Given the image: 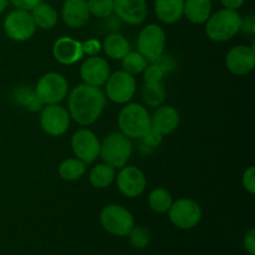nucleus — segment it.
I'll list each match as a JSON object with an SVG mask.
<instances>
[{"label": "nucleus", "instance_id": "e433bc0d", "mask_svg": "<svg viewBox=\"0 0 255 255\" xmlns=\"http://www.w3.org/2000/svg\"><path fill=\"white\" fill-rule=\"evenodd\" d=\"M241 31L246 32L248 35L255 34V17L253 15H247V16L242 17Z\"/></svg>", "mask_w": 255, "mask_h": 255}, {"label": "nucleus", "instance_id": "0eeeda50", "mask_svg": "<svg viewBox=\"0 0 255 255\" xmlns=\"http://www.w3.org/2000/svg\"><path fill=\"white\" fill-rule=\"evenodd\" d=\"M137 47L147 61L154 62L164 54L166 32L157 24L146 25L137 37Z\"/></svg>", "mask_w": 255, "mask_h": 255}, {"label": "nucleus", "instance_id": "a878e982", "mask_svg": "<svg viewBox=\"0 0 255 255\" xmlns=\"http://www.w3.org/2000/svg\"><path fill=\"white\" fill-rule=\"evenodd\" d=\"M142 100L149 107H159L166 100V87L162 82L144 84L142 87Z\"/></svg>", "mask_w": 255, "mask_h": 255}, {"label": "nucleus", "instance_id": "aec40b11", "mask_svg": "<svg viewBox=\"0 0 255 255\" xmlns=\"http://www.w3.org/2000/svg\"><path fill=\"white\" fill-rule=\"evenodd\" d=\"M184 0H156L154 12L159 21L172 25L183 17Z\"/></svg>", "mask_w": 255, "mask_h": 255}, {"label": "nucleus", "instance_id": "1a4fd4ad", "mask_svg": "<svg viewBox=\"0 0 255 255\" xmlns=\"http://www.w3.org/2000/svg\"><path fill=\"white\" fill-rule=\"evenodd\" d=\"M169 221L178 229L189 231L199 224L202 219V208L196 201L189 198H181L173 202L167 212Z\"/></svg>", "mask_w": 255, "mask_h": 255}, {"label": "nucleus", "instance_id": "20e7f679", "mask_svg": "<svg viewBox=\"0 0 255 255\" xmlns=\"http://www.w3.org/2000/svg\"><path fill=\"white\" fill-rule=\"evenodd\" d=\"M133 152V144L131 138L125 136L121 132H112L102 141L100 146V157L104 163L110 164L111 167L122 168L126 166L129 157Z\"/></svg>", "mask_w": 255, "mask_h": 255}, {"label": "nucleus", "instance_id": "b1692460", "mask_svg": "<svg viewBox=\"0 0 255 255\" xmlns=\"http://www.w3.org/2000/svg\"><path fill=\"white\" fill-rule=\"evenodd\" d=\"M116 178V172L114 167H111L107 163L96 164L94 168L90 171L89 181L92 187L96 189H105L109 188L114 183Z\"/></svg>", "mask_w": 255, "mask_h": 255}, {"label": "nucleus", "instance_id": "dca6fc26", "mask_svg": "<svg viewBox=\"0 0 255 255\" xmlns=\"http://www.w3.org/2000/svg\"><path fill=\"white\" fill-rule=\"evenodd\" d=\"M114 12L127 25H139L146 20L148 6L146 0H114Z\"/></svg>", "mask_w": 255, "mask_h": 255}, {"label": "nucleus", "instance_id": "c756f323", "mask_svg": "<svg viewBox=\"0 0 255 255\" xmlns=\"http://www.w3.org/2000/svg\"><path fill=\"white\" fill-rule=\"evenodd\" d=\"M90 14L100 19H107L114 14V0H87Z\"/></svg>", "mask_w": 255, "mask_h": 255}, {"label": "nucleus", "instance_id": "a19ab883", "mask_svg": "<svg viewBox=\"0 0 255 255\" xmlns=\"http://www.w3.org/2000/svg\"><path fill=\"white\" fill-rule=\"evenodd\" d=\"M7 5H9V0H0V14L5 11Z\"/></svg>", "mask_w": 255, "mask_h": 255}, {"label": "nucleus", "instance_id": "423d86ee", "mask_svg": "<svg viewBox=\"0 0 255 255\" xmlns=\"http://www.w3.org/2000/svg\"><path fill=\"white\" fill-rule=\"evenodd\" d=\"M35 94L44 105H57L67 97L69 82L59 72H47L37 81Z\"/></svg>", "mask_w": 255, "mask_h": 255}, {"label": "nucleus", "instance_id": "f257e3e1", "mask_svg": "<svg viewBox=\"0 0 255 255\" xmlns=\"http://www.w3.org/2000/svg\"><path fill=\"white\" fill-rule=\"evenodd\" d=\"M69 115L76 124L90 126L101 117L106 106V95L101 87L80 84L71 90L67 99Z\"/></svg>", "mask_w": 255, "mask_h": 255}, {"label": "nucleus", "instance_id": "4c0bfd02", "mask_svg": "<svg viewBox=\"0 0 255 255\" xmlns=\"http://www.w3.org/2000/svg\"><path fill=\"white\" fill-rule=\"evenodd\" d=\"M41 1H44V0H9V2H11L16 9L27 10V11L34 9Z\"/></svg>", "mask_w": 255, "mask_h": 255}, {"label": "nucleus", "instance_id": "412c9836", "mask_svg": "<svg viewBox=\"0 0 255 255\" xmlns=\"http://www.w3.org/2000/svg\"><path fill=\"white\" fill-rule=\"evenodd\" d=\"M212 0H184L183 16L192 24H206L212 14Z\"/></svg>", "mask_w": 255, "mask_h": 255}, {"label": "nucleus", "instance_id": "2f4dec72", "mask_svg": "<svg viewBox=\"0 0 255 255\" xmlns=\"http://www.w3.org/2000/svg\"><path fill=\"white\" fill-rule=\"evenodd\" d=\"M143 82L144 84H154V82H162L164 77V72L156 62H151V65L146 67L143 72Z\"/></svg>", "mask_w": 255, "mask_h": 255}, {"label": "nucleus", "instance_id": "473e14b6", "mask_svg": "<svg viewBox=\"0 0 255 255\" xmlns=\"http://www.w3.org/2000/svg\"><path fill=\"white\" fill-rule=\"evenodd\" d=\"M12 97H14L15 101L19 105L27 106L31 102V100L35 97V91H31L30 89H25V87H22V89H15Z\"/></svg>", "mask_w": 255, "mask_h": 255}, {"label": "nucleus", "instance_id": "7c9ffc66", "mask_svg": "<svg viewBox=\"0 0 255 255\" xmlns=\"http://www.w3.org/2000/svg\"><path fill=\"white\" fill-rule=\"evenodd\" d=\"M127 237H128L129 244L136 249H144L146 247H148L149 242H151L149 232L143 227L134 226Z\"/></svg>", "mask_w": 255, "mask_h": 255}, {"label": "nucleus", "instance_id": "9d476101", "mask_svg": "<svg viewBox=\"0 0 255 255\" xmlns=\"http://www.w3.org/2000/svg\"><path fill=\"white\" fill-rule=\"evenodd\" d=\"M2 27L7 37L17 42L29 40L36 30L30 11L22 9H15L10 11L4 19Z\"/></svg>", "mask_w": 255, "mask_h": 255}, {"label": "nucleus", "instance_id": "4be33fe9", "mask_svg": "<svg viewBox=\"0 0 255 255\" xmlns=\"http://www.w3.org/2000/svg\"><path fill=\"white\" fill-rule=\"evenodd\" d=\"M102 49L106 56L112 60H122V57L131 51L128 40L119 32H111L107 35L102 42Z\"/></svg>", "mask_w": 255, "mask_h": 255}, {"label": "nucleus", "instance_id": "c85d7f7f", "mask_svg": "<svg viewBox=\"0 0 255 255\" xmlns=\"http://www.w3.org/2000/svg\"><path fill=\"white\" fill-rule=\"evenodd\" d=\"M162 141H163V134H161L158 131H156V129L151 127L139 138V151L144 154L151 153L154 148L161 146Z\"/></svg>", "mask_w": 255, "mask_h": 255}, {"label": "nucleus", "instance_id": "72a5a7b5", "mask_svg": "<svg viewBox=\"0 0 255 255\" xmlns=\"http://www.w3.org/2000/svg\"><path fill=\"white\" fill-rule=\"evenodd\" d=\"M242 183L249 194L255 193V168L253 166L244 171L243 177H242Z\"/></svg>", "mask_w": 255, "mask_h": 255}, {"label": "nucleus", "instance_id": "4468645a", "mask_svg": "<svg viewBox=\"0 0 255 255\" xmlns=\"http://www.w3.org/2000/svg\"><path fill=\"white\" fill-rule=\"evenodd\" d=\"M226 65L229 72L236 76H244L253 71L255 67L254 47L237 45L232 47L226 57Z\"/></svg>", "mask_w": 255, "mask_h": 255}, {"label": "nucleus", "instance_id": "58836bf2", "mask_svg": "<svg viewBox=\"0 0 255 255\" xmlns=\"http://www.w3.org/2000/svg\"><path fill=\"white\" fill-rule=\"evenodd\" d=\"M244 248L249 255H255V231L253 228L249 229L244 237Z\"/></svg>", "mask_w": 255, "mask_h": 255}, {"label": "nucleus", "instance_id": "7ed1b4c3", "mask_svg": "<svg viewBox=\"0 0 255 255\" xmlns=\"http://www.w3.org/2000/svg\"><path fill=\"white\" fill-rule=\"evenodd\" d=\"M119 127L121 133L131 139H139L151 128V115L141 104H126L119 114Z\"/></svg>", "mask_w": 255, "mask_h": 255}, {"label": "nucleus", "instance_id": "39448f33", "mask_svg": "<svg viewBox=\"0 0 255 255\" xmlns=\"http://www.w3.org/2000/svg\"><path fill=\"white\" fill-rule=\"evenodd\" d=\"M100 223L107 233L115 237H127L134 227L131 212L120 204H107L100 213Z\"/></svg>", "mask_w": 255, "mask_h": 255}, {"label": "nucleus", "instance_id": "cd10ccee", "mask_svg": "<svg viewBox=\"0 0 255 255\" xmlns=\"http://www.w3.org/2000/svg\"><path fill=\"white\" fill-rule=\"evenodd\" d=\"M121 64L124 71L128 72L132 76H136V75L142 74L146 70L149 62L138 51H129L126 56L122 57Z\"/></svg>", "mask_w": 255, "mask_h": 255}, {"label": "nucleus", "instance_id": "ea45409f", "mask_svg": "<svg viewBox=\"0 0 255 255\" xmlns=\"http://www.w3.org/2000/svg\"><path fill=\"white\" fill-rule=\"evenodd\" d=\"M244 1L246 0H221L222 5L226 9H231V10H238L243 6Z\"/></svg>", "mask_w": 255, "mask_h": 255}, {"label": "nucleus", "instance_id": "6ab92c4d", "mask_svg": "<svg viewBox=\"0 0 255 255\" xmlns=\"http://www.w3.org/2000/svg\"><path fill=\"white\" fill-rule=\"evenodd\" d=\"M179 121H181V116L176 107L169 106V105H161L157 107L156 111L151 116V127L163 136H167L176 131Z\"/></svg>", "mask_w": 255, "mask_h": 255}, {"label": "nucleus", "instance_id": "c9c22d12", "mask_svg": "<svg viewBox=\"0 0 255 255\" xmlns=\"http://www.w3.org/2000/svg\"><path fill=\"white\" fill-rule=\"evenodd\" d=\"M154 62H156V64L161 67L162 71L164 72V75L168 74L169 71H172V70L174 69V60L172 59V56H169V55L163 54L158 60H156Z\"/></svg>", "mask_w": 255, "mask_h": 255}, {"label": "nucleus", "instance_id": "f8f14e48", "mask_svg": "<svg viewBox=\"0 0 255 255\" xmlns=\"http://www.w3.org/2000/svg\"><path fill=\"white\" fill-rule=\"evenodd\" d=\"M69 111L57 105H45L40 115V126L42 131L52 137H59L66 133L70 127Z\"/></svg>", "mask_w": 255, "mask_h": 255}, {"label": "nucleus", "instance_id": "f3484780", "mask_svg": "<svg viewBox=\"0 0 255 255\" xmlns=\"http://www.w3.org/2000/svg\"><path fill=\"white\" fill-rule=\"evenodd\" d=\"M55 60L62 65H74L84 57L82 42L69 36L59 37L52 45Z\"/></svg>", "mask_w": 255, "mask_h": 255}, {"label": "nucleus", "instance_id": "6e6552de", "mask_svg": "<svg viewBox=\"0 0 255 255\" xmlns=\"http://www.w3.org/2000/svg\"><path fill=\"white\" fill-rule=\"evenodd\" d=\"M105 95L107 99L119 105H126L133 99L136 94L137 82L134 76L128 72L120 70V71L110 74L106 84H105Z\"/></svg>", "mask_w": 255, "mask_h": 255}, {"label": "nucleus", "instance_id": "a211bd4d", "mask_svg": "<svg viewBox=\"0 0 255 255\" xmlns=\"http://www.w3.org/2000/svg\"><path fill=\"white\" fill-rule=\"evenodd\" d=\"M90 16L87 0H65L62 4V21L71 29H80L86 25Z\"/></svg>", "mask_w": 255, "mask_h": 255}, {"label": "nucleus", "instance_id": "393cba45", "mask_svg": "<svg viewBox=\"0 0 255 255\" xmlns=\"http://www.w3.org/2000/svg\"><path fill=\"white\" fill-rule=\"evenodd\" d=\"M85 173H86V164L76 157L65 159L59 166V174L64 181H77L81 177H84Z\"/></svg>", "mask_w": 255, "mask_h": 255}, {"label": "nucleus", "instance_id": "bb28decb", "mask_svg": "<svg viewBox=\"0 0 255 255\" xmlns=\"http://www.w3.org/2000/svg\"><path fill=\"white\" fill-rule=\"evenodd\" d=\"M172 203H173V198L166 188H156L148 194V206L156 213H167Z\"/></svg>", "mask_w": 255, "mask_h": 255}, {"label": "nucleus", "instance_id": "f704fd0d", "mask_svg": "<svg viewBox=\"0 0 255 255\" xmlns=\"http://www.w3.org/2000/svg\"><path fill=\"white\" fill-rule=\"evenodd\" d=\"M102 49V44L97 39H89L82 42V51L87 56H95L99 54Z\"/></svg>", "mask_w": 255, "mask_h": 255}, {"label": "nucleus", "instance_id": "9b49d317", "mask_svg": "<svg viewBox=\"0 0 255 255\" xmlns=\"http://www.w3.org/2000/svg\"><path fill=\"white\" fill-rule=\"evenodd\" d=\"M100 146L96 134L87 128L77 129L71 137V148L75 157L85 164H91L100 157Z\"/></svg>", "mask_w": 255, "mask_h": 255}, {"label": "nucleus", "instance_id": "2eb2a0df", "mask_svg": "<svg viewBox=\"0 0 255 255\" xmlns=\"http://www.w3.org/2000/svg\"><path fill=\"white\" fill-rule=\"evenodd\" d=\"M110 74H111L110 64L106 61V59L97 56V55L87 57L80 67L81 80L84 81V84L91 85V86H104Z\"/></svg>", "mask_w": 255, "mask_h": 255}, {"label": "nucleus", "instance_id": "f03ea898", "mask_svg": "<svg viewBox=\"0 0 255 255\" xmlns=\"http://www.w3.org/2000/svg\"><path fill=\"white\" fill-rule=\"evenodd\" d=\"M242 16L237 10L223 9L212 12L206 21V34L214 42H226L241 31Z\"/></svg>", "mask_w": 255, "mask_h": 255}, {"label": "nucleus", "instance_id": "ddd939ff", "mask_svg": "<svg viewBox=\"0 0 255 255\" xmlns=\"http://www.w3.org/2000/svg\"><path fill=\"white\" fill-rule=\"evenodd\" d=\"M117 188L127 198H137L144 192L147 186L143 172L134 166H124L116 177Z\"/></svg>", "mask_w": 255, "mask_h": 255}, {"label": "nucleus", "instance_id": "5701e85b", "mask_svg": "<svg viewBox=\"0 0 255 255\" xmlns=\"http://www.w3.org/2000/svg\"><path fill=\"white\" fill-rule=\"evenodd\" d=\"M35 26L44 30H50L56 26L59 21V14L52 5L41 1L34 9L30 10Z\"/></svg>", "mask_w": 255, "mask_h": 255}]
</instances>
